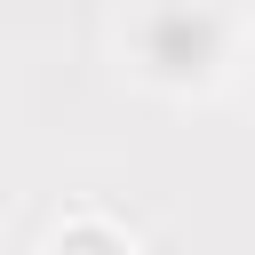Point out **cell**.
Masks as SVG:
<instances>
[{"label": "cell", "mask_w": 255, "mask_h": 255, "mask_svg": "<svg viewBox=\"0 0 255 255\" xmlns=\"http://www.w3.org/2000/svg\"><path fill=\"white\" fill-rule=\"evenodd\" d=\"M120 56L159 96H207L239 64V16L231 0H135L120 24Z\"/></svg>", "instance_id": "obj_1"}, {"label": "cell", "mask_w": 255, "mask_h": 255, "mask_svg": "<svg viewBox=\"0 0 255 255\" xmlns=\"http://www.w3.org/2000/svg\"><path fill=\"white\" fill-rule=\"evenodd\" d=\"M48 255H135V239L120 223H104V215H80V223H64L48 239Z\"/></svg>", "instance_id": "obj_2"}, {"label": "cell", "mask_w": 255, "mask_h": 255, "mask_svg": "<svg viewBox=\"0 0 255 255\" xmlns=\"http://www.w3.org/2000/svg\"><path fill=\"white\" fill-rule=\"evenodd\" d=\"M247 104H255V56H247Z\"/></svg>", "instance_id": "obj_3"}]
</instances>
